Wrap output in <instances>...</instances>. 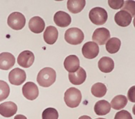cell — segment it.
Returning <instances> with one entry per match:
<instances>
[{"label":"cell","instance_id":"cell-11","mask_svg":"<svg viewBox=\"0 0 135 119\" xmlns=\"http://www.w3.org/2000/svg\"><path fill=\"white\" fill-rule=\"evenodd\" d=\"M15 58L11 53L4 52L1 54L0 68L1 70L11 69L15 65Z\"/></svg>","mask_w":135,"mask_h":119},{"label":"cell","instance_id":"cell-6","mask_svg":"<svg viewBox=\"0 0 135 119\" xmlns=\"http://www.w3.org/2000/svg\"><path fill=\"white\" fill-rule=\"evenodd\" d=\"M26 78L25 72L19 68L14 69L9 73V81L12 85L20 86L25 82Z\"/></svg>","mask_w":135,"mask_h":119},{"label":"cell","instance_id":"cell-24","mask_svg":"<svg viewBox=\"0 0 135 119\" xmlns=\"http://www.w3.org/2000/svg\"><path fill=\"white\" fill-rule=\"evenodd\" d=\"M107 88L104 83L98 82L94 84L91 88V92L94 96L101 98L105 95Z\"/></svg>","mask_w":135,"mask_h":119},{"label":"cell","instance_id":"cell-26","mask_svg":"<svg viewBox=\"0 0 135 119\" xmlns=\"http://www.w3.org/2000/svg\"><path fill=\"white\" fill-rule=\"evenodd\" d=\"M10 93V88L6 82L1 81V101L6 99L9 96Z\"/></svg>","mask_w":135,"mask_h":119},{"label":"cell","instance_id":"cell-21","mask_svg":"<svg viewBox=\"0 0 135 119\" xmlns=\"http://www.w3.org/2000/svg\"><path fill=\"white\" fill-rule=\"evenodd\" d=\"M85 0H68L67 8L70 12L76 14L81 12L85 6Z\"/></svg>","mask_w":135,"mask_h":119},{"label":"cell","instance_id":"cell-15","mask_svg":"<svg viewBox=\"0 0 135 119\" xmlns=\"http://www.w3.org/2000/svg\"><path fill=\"white\" fill-rule=\"evenodd\" d=\"M132 17L127 12L121 10L117 13L115 16L116 23L121 27H126L129 25L132 20Z\"/></svg>","mask_w":135,"mask_h":119},{"label":"cell","instance_id":"cell-8","mask_svg":"<svg viewBox=\"0 0 135 119\" xmlns=\"http://www.w3.org/2000/svg\"><path fill=\"white\" fill-rule=\"evenodd\" d=\"M82 53L85 58L88 59H93L99 54V46L94 42H87L83 45L82 47Z\"/></svg>","mask_w":135,"mask_h":119},{"label":"cell","instance_id":"cell-7","mask_svg":"<svg viewBox=\"0 0 135 119\" xmlns=\"http://www.w3.org/2000/svg\"><path fill=\"white\" fill-rule=\"evenodd\" d=\"M22 92L24 96L27 100H33L39 95V89L35 83L29 82L22 87Z\"/></svg>","mask_w":135,"mask_h":119},{"label":"cell","instance_id":"cell-3","mask_svg":"<svg viewBox=\"0 0 135 119\" xmlns=\"http://www.w3.org/2000/svg\"><path fill=\"white\" fill-rule=\"evenodd\" d=\"M84 35L83 31L78 28H71L66 31L65 34V41L70 44L78 45L83 42Z\"/></svg>","mask_w":135,"mask_h":119},{"label":"cell","instance_id":"cell-9","mask_svg":"<svg viewBox=\"0 0 135 119\" xmlns=\"http://www.w3.org/2000/svg\"><path fill=\"white\" fill-rule=\"evenodd\" d=\"M35 59V56L32 52L25 50L19 54L17 58V62L22 67L27 68L33 64Z\"/></svg>","mask_w":135,"mask_h":119},{"label":"cell","instance_id":"cell-23","mask_svg":"<svg viewBox=\"0 0 135 119\" xmlns=\"http://www.w3.org/2000/svg\"><path fill=\"white\" fill-rule=\"evenodd\" d=\"M121 44L120 40L118 38H111L106 44L107 51L110 54L116 53L119 50Z\"/></svg>","mask_w":135,"mask_h":119},{"label":"cell","instance_id":"cell-4","mask_svg":"<svg viewBox=\"0 0 135 119\" xmlns=\"http://www.w3.org/2000/svg\"><path fill=\"white\" fill-rule=\"evenodd\" d=\"M89 17L90 20L94 24L102 25L107 21L108 14L105 9L102 7H96L90 11Z\"/></svg>","mask_w":135,"mask_h":119},{"label":"cell","instance_id":"cell-29","mask_svg":"<svg viewBox=\"0 0 135 119\" xmlns=\"http://www.w3.org/2000/svg\"><path fill=\"white\" fill-rule=\"evenodd\" d=\"M115 119H132L131 115L127 111L122 110L116 114Z\"/></svg>","mask_w":135,"mask_h":119},{"label":"cell","instance_id":"cell-20","mask_svg":"<svg viewBox=\"0 0 135 119\" xmlns=\"http://www.w3.org/2000/svg\"><path fill=\"white\" fill-rule=\"evenodd\" d=\"M94 109L95 113L98 115H105L110 112L111 105L107 101L101 100L97 102Z\"/></svg>","mask_w":135,"mask_h":119},{"label":"cell","instance_id":"cell-16","mask_svg":"<svg viewBox=\"0 0 135 119\" xmlns=\"http://www.w3.org/2000/svg\"><path fill=\"white\" fill-rule=\"evenodd\" d=\"M45 21L40 16H34L29 21V29L32 32L35 33H41L45 29Z\"/></svg>","mask_w":135,"mask_h":119},{"label":"cell","instance_id":"cell-18","mask_svg":"<svg viewBox=\"0 0 135 119\" xmlns=\"http://www.w3.org/2000/svg\"><path fill=\"white\" fill-rule=\"evenodd\" d=\"M58 36V31L54 26H50L46 27L43 34L44 40L47 44H54L57 41Z\"/></svg>","mask_w":135,"mask_h":119},{"label":"cell","instance_id":"cell-14","mask_svg":"<svg viewBox=\"0 0 135 119\" xmlns=\"http://www.w3.org/2000/svg\"><path fill=\"white\" fill-rule=\"evenodd\" d=\"M54 21L56 24L59 27H67L71 23V17L66 12L59 11L54 15Z\"/></svg>","mask_w":135,"mask_h":119},{"label":"cell","instance_id":"cell-19","mask_svg":"<svg viewBox=\"0 0 135 119\" xmlns=\"http://www.w3.org/2000/svg\"><path fill=\"white\" fill-rule=\"evenodd\" d=\"M98 67L102 72L108 73L113 71L114 63L112 59L108 57H103L98 62Z\"/></svg>","mask_w":135,"mask_h":119},{"label":"cell","instance_id":"cell-5","mask_svg":"<svg viewBox=\"0 0 135 119\" xmlns=\"http://www.w3.org/2000/svg\"><path fill=\"white\" fill-rule=\"evenodd\" d=\"M7 23L12 29L20 30L25 25L26 19L25 16L20 12H14L8 16Z\"/></svg>","mask_w":135,"mask_h":119},{"label":"cell","instance_id":"cell-1","mask_svg":"<svg viewBox=\"0 0 135 119\" xmlns=\"http://www.w3.org/2000/svg\"><path fill=\"white\" fill-rule=\"evenodd\" d=\"M56 77L55 70L51 67H45L38 73L37 81L40 86L48 87L55 83Z\"/></svg>","mask_w":135,"mask_h":119},{"label":"cell","instance_id":"cell-25","mask_svg":"<svg viewBox=\"0 0 135 119\" xmlns=\"http://www.w3.org/2000/svg\"><path fill=\"white\" fill-rule=\"evenodd\" d=\"M58 117V112L54 108H47L42 112V118L43 119H57Z\"/></svg>","mask_w":135,"mask_h":119},{"label":"cell","instance_id":"cell-12","mask_svg":"<svg viewBox=\"0 0 135 119\" xmlns=\"http://www.w3.org/2000/svg\"><path fill=\"white\" fill-rule=\"evenodd\" d=\"M69 79L73 85H80L85 81L86 78V72L83 68L80 67L78 70L74 72H69Z\"/></svg>","mask_w":135,"mask_h":119},{"label":"cell","instance_id":"cell-28","mask_svg":"<svg viewBox=\"0 0 135 119\" xmlns=\"http://www.w3.org/2000/svg\"><path fill=\"white\" fill-rule=\"evenodd\" d=\"M124 0H109L108 4L109 6L114 10L121 9L124 6Z\"/></svg>","mask_w":135,"mask_h":119},{"label":"cell","instance_id":"cell-2","mask_svg":"<svg viewBox=\"0 0 135 119\" xmlns=\"http://www.w3.org/2000/svg\"><path fill=\"white\" fill-rule=\"evenodd\" d=\"M82 95L80 90L75 87H71L65 93L64 100L68 107L71 108L78 107L81 102Z\"/></svg>","mask_w":135,"mask_h":119},{"label":"cell","instance_id":"cell-13","mask_svg":"<svg viewBox=\"0 0 135 119\" xmlns=\"http://www.w3.org/2000/svg\"><path fill=\"white\" fill-rule=\"evenodd\" d=\"M17 110V105L12 101H6L1 104L0 113L2 116L9 118L15 115Z\"/></svg>","mask_w":135,"mask_h":119},{"label":"cell","instance_id":"cell-27","mask_svg":"<svg viewBox=\"0 0 135 119\" xmlns=\"http://www.w3.org/2000/svg\"><path fill=\"white\" fill-rule=\"evenodd\" d=\"M122 8V10L126 11L129 12L132 17H134L135 14V2L134 1H127Z\"/></svg>","mask_w":135,"mask_h":119},{"label":"cell","instance_id":"cell-30","mask_svg":"<svg viewBox=\"0 0 135 119\" xmlns=\"http://www.w3.org/2000/svg\"><path fill=\"white\" fill-rule=\"evenodd\" d=\"M135 86H134L130 88L127 94L129 100L133 103H135Z\"/></svg>","mask_w":135,"mask_h":119},{"label":"cell","instance_id":"cell-10","mask_svg":"<svg viewBox=\"0 0 135 119\" xmlns=\"http://www.w3.org/2000/svg\"><path fill=\"white\" fill-rule=\"evenodd\" d=\"M110 37V31L106 28H98L94 31L92 40L100 45H103Z\"/></svg>","mask_w":135,"mask_h":119},{"label":"cell","instance_id":"cell-17","mask_svg":"<svg viewBox=\"0 0 135 119\" xmlns=\"http://www.w3.org/2000/svg\"><path fill=\"white\" fill-rule=\"evenodd\" d=\"M80 60L77 56L71 55L66 58L64 62V67L69 72H74L80 67Z\"/></svg>","mask_w":135,"mask_h":119},{"label":"cell","instance_id":"cell-22","mask_svg":"<svg viewBox=\"0 0 135 119\" xmlns=\"http://www.w3.org/2000/svg\"><path fill=\"white\" fill-rule=\"evenodd\" d=\"M128 103V100L125 95H118L115 97L111 102L112 107L114 110H119L124 109Z\"/></svg>","mask_w":135,"mask_h":119}]
</instances>
